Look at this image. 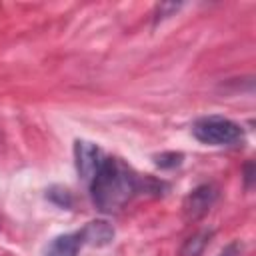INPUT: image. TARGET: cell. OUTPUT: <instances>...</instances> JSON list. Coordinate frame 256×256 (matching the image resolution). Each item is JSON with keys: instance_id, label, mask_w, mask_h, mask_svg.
<instances>
[{"instance_id": "1", "label": "cell", "mask_w": 256, "mask_h": 256, "mask_svg": "<svg viewBox=\"0 0 256 256\" xmlns=\"http://www.w3.org/2000/svg\"><path fill=\"white\" fill-rule=\"evenodd\" d=\"M140 186L142 182L136 172L120 158H106L92 178V200L98 210L112 214L124 208Z\"/></svg>"}, {"instance_id": "2", "label": "cell", "mask_w": 256, "mask_h": 256, "mask_svg": "<svg viewBox=\"0 0 256 256\" xmlns=\"http://www.w3.org/2000/svg\"><path fill=\"white\" fill-rule=\"evenodd\" d=\"M192 134L202 144L210 146H232L242 142V128L224 116H204L192 124Z\"/></svg>"}, {"instance_id": "3", "label": "cell", "mask_w": 256, "mask_h": 256, "mask_svg": "<svg viewBox=\"0 0 256 256\" xmlns=\"http://www.w3.org/2000/svg\"><path fill=\"white\" fill-rule=\"evenodd\" d=\"M74 158H76L78 176L86 182H92V178L96 176V172L102 164L98 146L88 140H76L74 142Z\"/></svg>"}, {"instance_id": "4", "label": "cell", "mask_w": 256, "mask_h": 256, "mask_svg": "<svg viewBox=\"0 0 256 256\" xmlns=\"http://www.w3.org/2000/svg\"><path fill=\"white\" fill-rule=\"evenodd\" d=\"M216 196H218V192H216V188H214L212 184H204V186L194 188V190L186 196V200H184V204H182L184 218L192 222V220H200L202 216H206L208 210L212 208Z\"/></svg>"}, {"instance_id": "5", "label": "cell", "mask_w": 256, "mask_h": 256, "mask_svg": "<svg viewBox=\"0 0 256 256\" xmlns=\"http://www.w3.org/2000/svg\"><path fill=\"white\" fill-rule=\"evenodd\" d=\"M78 236H80V242L100 248V246H108L114 240V228L106 220H92L78 232Z\"/></svg>"}, {"instance_id": "6", "label": "cell", "mask_w": 256, "mask_h": 256, "mask_svg": "<svg viewBox=\"0 0 256 256\" xmlns=\"http://www.w3.org/2000/svg\"><path fill=\"white\" fill-rule=\"evenodd\" d=\"M80 244L82 242L78 234H62L50 242L44 256H78Z\"/></svg>"}, {"instance_id": "7", "label": "cell", "mask_w": 256, "mask_h": 256, "mask_svg": "<svg viewBox=\"0 0 256 256\" xmlns=\"http://www.w3.org/2000/svg\"><path fill=\"white\" fill-rule=\"evenodd\" d=\"M212 232L210 230H202L198 234H194L192 238H188L180 250V256H200L204 252V248L210 244Z\"/></svg>"}, {"instance_id": "8", "label": "cell", "mask_w": 256, "mask_h": 256, "mask_svg": "<svg viewBox=\"0 0 256 256\" xmlns=\"http://www.w3.org/2000/svg\"><path fill=\"white\" fill-rule=\"evenodd\" d=\"M182 152H162V154H156L154 156V164L164 168V170H170V168H176L182 164Z\"/></svg>"}, {"instance_id": "9", "label": "cell", "mask_w": 256, "mask_h": 256, "mask_svg": "<svg viewBox=\"0 0 256 256\" xmlns=\"http://www.w3.org/2000/svg\"><path fill=\"white\" fill-rule=\"evenodd\" d=\"M46 196H48L54 204H58V206H62V208H70V206H72V196H70V192H68L66 188H62V186H52L50 190H46Z\"/></svg>"}, {"instance_id": "10", "label": "cell", "mask_w": 256, "mask_h": 256, "mask_svg": "<svg viewBox=\"0 0 256 256\" xmlns=\"http://www.w3.org/2000/svg\"><path fill=\"white\" fill-rule=\"evenodd\" d=\"M238 252H240L238 244H236V242H232V244H228V246L220 252V256H238Z\"/></svg>"}]
</instances>
